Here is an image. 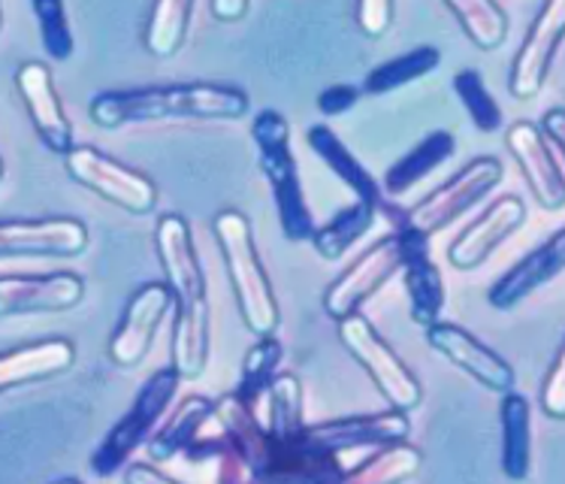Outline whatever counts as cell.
Wrapping results in <instances>:
<instances>
[{
	"mask_svg": "<svg viewBox=\"0 0 565 484\" xmlns=\"http://www.w3.org/2000/svg\"><path fill=\"white\" fill-rule=\"evenodd\" d=\"M154 249L163 278L175 297L173 367L182 379H200L212 355V312H209L206 273L182 215H163L154 228Z\"/></svg>",
	"mask_w": 565,
	"mask_h": 484,
	"instance_id": "6da1fadb",
	"label": "cell"
},
{
	"mask_svg": "<svg viewBox=\"0 0 565 484\" xmlns=\"http://www.w3.org/2000/svg\"><path fill=\"white\" fill-rule=\"evenodd\" d=\"M248 94L236 85L218 82H182V85H151L127 92L97 94L88 116L97 127L116 130L125 125L196 118V122H233L248 113Z\"/></svg>",
	"mask_w": 565,
	"mask_h": 484,
	"instance_id": "7a4b0ae2",
	"label": "cell"
},
{
	"mask_svg": "<svg viewBox=\"0 0 565 484\" xmlns=\"http://www.w3.org/2000/svg\"><path fill=\"white\" fill-rule=\"evenodd\" d=\"M212 233L218 240L221 257L227 266L233 297H236L245 327L254 336H276L281 312H278V301L273 294V282L266 276V266L254 245L248 219L236 209H224L212 221Z\"/></svg>",
	"mask_w": 565,
	"mask_h": 484,
	"instance_id": "3957f363",
	"label": "cell"
},
{
	"mask_svg": "<svg viewBox=\"0 0 565 484\" xmlns=\"http://www.w3.org/2000/svg\"><path fill=\"white\" fill-rule=\"evenodd\" d=\"M252 139L257 146V161L273 200H276L278 224L290 242H312L315 221L306 191H302L297 158L290 151L288 118L276 109H260L252 122Z\"/></svg>",
	"mask_w": 565,
	"mask_h": 484,
	"instance_id": "277c9868",
	"label": "cell"
},
{
	"mask_svg": "<svg viewBox=\"0 0 565 484\" xmlns=\"http://www.w3.org/2000/svg\"><path fill=\"white\" fill-rule=\"evenodd\" d=\"M179 381H182V372L170 364V367L158 369V372L142 385V391L137 393V400L130 403V409L121 415V421L106 433L104 442H100L97 451L92 454L94 475L109 478V475L121 470V463H125L134 451L142 449V445H149V439L154 436V430L161 424L163 412L173 403Z\"/></svg>",
	"mask_w": 565,
	"mask_h": 484,
	"instance_id": "5b68a950",
	"label": "cell"
},
{
	"mask_svg": "<svg viewBox=\"0 0 565 484\" xmlns=\"http://www.w3.org/2000/svg\"><path fill=\"white\" fill-rule=\"evenodd\" d=\"M335 324H339L342 346L354 355L360 367L370 372V379L375 381V388L391 403V409L415 412L424 400V388L415 372L405 367V360L387 346V339L372 327L370 318H363L358 312V315H348Z\"/></svg>",
	"mask_w": 565,
	"mask_h": 484,
	"instance_id": "8992f818",
	"label": "cell"
},
{
	"mask_svg": "<svg viewBox=\"0 0 565 484\" xmlns=\"http://www.w3.org/2000/svg\"><path fill=\"white\" fill-rule=\"evenodd\" d=\"M408 433H412L408 412L391 409V412H379V415H351L339 418V421H323V424H306L300 445L315 461H321L335 478H342L345 470L335 466L342 454L360 449H381V445L408 439Z\"/></svg>",
	"mask_w": 565,
	"mask_h": 484,
	"instance_id": "52a82bcc",
	"label": "cell"
},
{
	"mask_svg": "<svg viewBox=\"0 0 565 484\" xmlns=\"http://www.w3.org/2000/svg\"><path fill=\"white\" fill-rule=\"evenodd\" d=\"M64 170L76 185L88 188L106 203L125 209L130 215H151L158 207V188L149 176L109 158L92 146H76L64 155Z\"/></svg>",
	"mask_w": 565,
	"mask_h": 484,
	"instance_id": "ba28073f",
	"label": "cell"
},
{
	"mask_svg": "<svg viewBox=\"0 0 565 484\" xmlns=\"http://www.w3.org/2000/svg\"><path fill=\"white\" fill-rule=\"evenodd\" d=\"M502 179H505V167L499 158H475L450 182L424 197L417 207L405 209L403 219L396 224H408V228L433 236L454 224L460 215H466L472 207H478Z\"/></svg>",
	"mask_w": 565,
	"mask_h": 484,
	"instance_id": "9c48e42d",
	"label": "cell"
},
{
	"mask_svg": "<svg viewBox=\"0 0 565 484\" xmlns=\"http://www.w3.org/2000/svg\"><path fill=\"white\" fill-rule=\"evenodd\" d=\"M403 270V240L393 231L372 245L370 252H363L348 266L342 276L323 294V312L342 322L348 315H358L360 306L370 301L372 294H379L381 285H387L396 273Z\"/></svg>",
	"mask_w": 565,
	"mask_h": 484,
	"instance_id": "30bf717a",
	"label": "cell"
},
{
	"mask_svg": "<svg viewBox=\"0 0 565 484\" xmlns=\"http://www.w3.org/2000/svg\"><path fill=\"white\" fill-rule=\"evenodd\" d=\"M565 40V0H544L542 10L530 24V31L520 43L514 64H511V97L518 101H532L539 97L544 82L551 76L556 52Z\"/></svg>",
	"mask_w": 565,
	"mask_h": 484,
	"instance_id": "8fae6325",
	"label": "cell"
},
{
	"mask_svg": "<svg viewBox=\"0 0 565 484\" xmlns=\"http://www.w3.org/2000/svg\"><path fill=\"white\" fill-rule=\"evenodd\" d=\"M175 309V297L167 282H149L127 301V309L109 339V358L118 367H137L149 355L154 336Z\"/></svg>",
	"mask_w": 565,
	"mask_h": 484,
	"instance_id": "7c38bea8",
	"label": "cell"
},
{
	"mask_svg": "<svg viewBox=\"0 0 565 484\" xmlns=\"http://www.w3.org/2000/svg\"><path fill=\"white\" fill-rule=\"evenodd\" d=\"M508 151L514 155V161L523 170V179L530 185L532 197L539 200V207L556 209L565 207V173L556 161L554 143L547 139L542 125L535 122H514L505 134Z\"/></svg>",
	"mask_w": 565,
	"mask_h": 484,
	"instance_id": "4fadbf2b",
	"label": "cell"
},
{
	"mask_svg": "<svg viewBox=\"0 0 565 484\" xmlns=\"http://www.w3.org/2000/svg\"><path fill=\"white\" fill-rule=\"evenodd\" d=\"M12 80H15V92L22 97L40 143L55 155H67V151L76 149L73 146V125L64 113L58 88H55V80H52L46 64L43 61H24Z\"/></svg>",
	"mask_w": 565,
	"mask_h": 484,
	"instance_id": "5bb4252c",
	"label": "cell"
},
{
	"mask_svg": "<svg viewBox=\"0 0 565 484\" xmlns=\"http://www.w3.org/2000/svg\"><path fill=\"white\" fill-rule=\"evenodd\" d=\"M427 343L441 358H448L454 367H460L466 376H472L481 388L493 393L514 391V369L502 355L475 339L469 330L457 324L436 322L427 327Z\"/></svg>",
	"mask_w": 565,
	"mask_h": 484,
	"instance_id": "9a60e30c",
	"label": "cell"
},
{
	"mask_svg": "<svg viewBox=\"0 0 565 484\" xmlns=\"http://www.w3.org/2000/svg\"><path fill=\"white\" fill-rule=\"evenodd\" d=\"M88 249L79 219H7L0 224V254L10 257H76Z\"/></svg>",
	"mask_w": 565,
	"mask_h": 484,
	"instance_id": "2e32d148",
	"label": "cell"
},
{
	"mask_svg": "<svg viewBox=\"0 0 565 484\" xmlns=\"http://www.w3.org/2000/svg\"><path fill=\"white\" fill-rule=\"evenodd\" d=\"M396 233L403 240V273L412 322L429 327L439 322L441 309H445V278H441L439 264L429 254L427 233L415 231L408 224H396Z\"/></svg>",
	"mask_w": 565,
	"mask_h": 484,
	"instance_id": "e0dca14e",
	"label": "cell"
},
{
	"mask_svg": "<svg viewBox=\"0 0 565 484\" xmlns=\"http://www.w3.org/2000/svg\"><path fill=\"white\" fill-rule=\"evenodd\" d=\"M526 221V203L518 194H508L475 219L466 231L450 242L448 261L457 270H478L502 242H508Z\"/></svg>",
	"mask_w": 565,
	"mask_h": 484,
	"instance_id": "ac0fdd59",
	"label": "cell"
},
{
	"mask_svg": "<svg viewBox=\"0 0 565 484\" xmlns=\"http://www.w3.org/2000/svg\"><path fill=\"white\" fill-rule=\"evenodd\" d=\"M85 282L76 273H49V276H3L0 278V312L31 315V312H64L79 306Z\"/></svg>",
	"mask_w": 565,
	"mask_h": 484,
	"instance_id": "d6986e66",
	"label": "cell"
},
{
	"mask_svg": "<svg viewBox=\"0 0 565 484\" xmlns=\"http://www.w3.org/2000/svg\"><path fill=\"white\" fill-rule=\"evenodd\" d=\"M306 143H309V149L330 167V173H333L339 182H345L348 188H351V194H358V200H370L372 207L379 209V215L393 219V224L403 219V212L393 207L387 191L375 182V176L363 167V161H360L358 155L339 139V134H335L333 127L312 125L306 130Z\"/></svg>",
	"mask_w": 565,
	"mask_h": 484,
	"instance_id": "ffe728a7",
	"label": "cell"
},
{
	"mask_svg": "<svg viewBox=\"0 0 565 484\" xmlns=\"http://www.w3.org/2000/svg\"><path fill=\"white\" fill-rule=\"evenodd\" d=\"M565 270V228L563 231H556L554 236H547V240L530 252L526 257H520L518 264L508 270L505 276L499 278L497 285L490 288L487 294V301L493 309H514L520 303L526 301L530 294L547 285V282H554L559 273Z\"/></svg>",
	"mask_w": 565,
	"mask_h": 484,
	"instance_id": "44dd1931",
	"label": "cell"
},
{
	"mask_svg": "<svg viewBox=\"0 0 565 484\" xmlns=\"http://www.w3.org/2000/svg\"><path fill=\"white\" fill-rule=\"evenodd\" d=\"M254 415L276 445H297L306 430L302 421V385L297 376H276L269 388L248 397Z\"/></svg>",
	"mask_w": 565,
	"mask_h": 484,
	"instance_id": "7402d4cb",
	"label": "cell"
},
{
	"mask_svg": "<svg viewBox=\"0 0 565 484\" xmlns=\"http://www.w3.org/2000/svg\"><path fill=\"white\" fill-rule=\"evenodd\" d=\"M73 360H76V348L67 339H43V343L12 348L0 358V391L61 376L73 367Z\"/></svg>",
	"mask_w": 565,
	"mask_h": 484,
	"instance_id": "603a6c76",
	"label": "cell"
},
{
	"mask_svg": "<svg viewBox=\"0 0 565 484\" xmlns=\"http://www.w3.org/2000/svg\"><path fill=\"white\" fill-rule=\"evenodd\" d=\"M215 415V403L206 400V397H188L182 403L175 406L173 415L167 418L158 430H154V436L149 439V457L158 466H167L170 461H179L182 454H185L191 445H194L200 433H203V427L212 421Z\"/></svg>",
	"mask_w": 565,
	"mask_h": 484,
	"instance_id": "cb8c5ba5",
	"label": "cell"
},
{
	"mask_svg": "<svg viewBox=\"0 0 565 484\" xmlns=\"http://www.w3.org/2000/svg\"><path fill=\"white\" fill-rule=\"evenodd\" d=\"M454 151H457V139H454L450 130H433V134H427L417 146H412V151H405L403 158L384 173V191H387V197H403L405 191H412L417 182H424L433 170H439L441 164L454 158Z\"/></svg>",
	"mask_w": 565,
	"mask_h": 484,
	"instance_id": "d4e9b609",
	"label": "cell"
},
{
	"mask_svg": "<svg viewBox=\"0 0 565 484\" xmlns=\"http://www.w3.org/2000/svg\"><path fill=\"white\" fill-rule=\"evenodd\" d=\"M502 473L511 482H523L532 466V409L526 397L502 393Z\"/></svg>",
	"mask_w": 565,
	"mask_h": 484,
	"instance_id": "484cf974",
	"label": "cell"
},
{
	"mask_svg": "<svg viewBox=\"0 0 565 484\" xmlns=\"http://www.w3.org/2000/svg\"><path fill=\"white\" fill-rule=\"evenodd\" d=\"M375 219H379V209L372 207L370 200H354L351 207L339 209L333 219L315 231V252L321 254L323 261H339L354 242L372 231Z\"/></svg>",
	"mask_w": 565,
	"mask_h": 484,
	"instance_id": "4316f807",
	"label": "cell"
},
{
	"mask_svg": "<svg viewBox=\"0 0 565 484\" xmlns=\"http://www.w3.org/2000/svg\"><path fill=\"white\" fill-rule=\"evenodd\" d=\"M441 64V52L436 46H415L396 55V59L384 61L379 67L370 70V76L363 80V94L381 97L391 94L396 88H405L412 82L427 80L433 70Z\"/></svg>",
	"mask_w": 565,
	"mask_h": 484,
	"instance_id": "83f0119b",
	"label": "cell"
},
{
	"mask_svg": "<svg viewBox=\"0 0 565 484\" xmlns=\"http://www.w3.org/2000/svg\"><path fill=\"white\" fill-rule=\"evenodd\" d=\"M194 0H154L146 24V49L154 59H173L185 46Z\"/></svg>",
	"mask_w": 565,
	"mask_h": 484,
	"instance_id": "f1b7e54d",
	"label": "cell"
},
{
	"mask_svg": "<svg viewBox=\"0 0 565 484\" xmlns=\"http://www.w3.org/2000/svg\"><path fill=\"white\" fill-rule=\"evenodd\" d=\"M420 451L415 445H408L405 439L399 442H391V445H381L375 449L370 461L358 463L354 470H345L342 482H354V484H393V482H405L412 478L420 470Z\"/></svg>",
	"mask_w": 565,
	"mask_h": 484,
	"instance_id": "f546056e",
	"label": "cell"
},
{
	"mask_svg": "<svg viewBox=\"0 0 565 484\" xmlns=\"http://www.w3.org/2000/svg\"><path fill=\"white\" fill-rule=\"evenodd\" d=\"M445 7L478 49L493 52L505 43L508 15L497 0H445Z\"/></svg>",
	"mask_w": 565,
	"mask_h": 484,
	"instance_id": "4dcf8cb0",
	"label": "cell"
},
{
	"mask_svg": "<svg viewBox=\"0 0 565 484\" xmlns=\"http://www.w3.org/2000/svg\"><path fill=\"white\" fill-rule=\"evenodd\" d=\"M454 92L460 97V104L466 106V113L472 118V125L484 134H497L505 125V116H502V106L497 104V97L490 94V88L481 80L478 70H460L454 76Z\"/></svg>",
	"mask_w": 565,
	"mask_h": 484,
	"instance_id": "1f68e13d",
	"label": "cell"
},
{
	"mask_svg": "<svg viewBox=\"0 0 565 484\" xmlns=\"http://www.w3.org/2000/svg\"><path fill=\"white\" fill-rule=\"evenodd\" d=\"M281 355H285V348L276 336H257V343L248 348L243 360V372H239V393L245 400L269 388V381L278 376Z\"/></svg>",
	"mask_w": 565,
	"mask_h": 484,
	"instance_id": "d6a6232c",
	"label": "cell"
},
{
	"mask_svg": "<svg viewBox=\"0 0 565 484\" xmlns=\"http://www.w3.org/2000/svg\"><path fill=\"white\" fill-rule=\"evenodd\" d=\"M31 7H34L40 36H43V46H46L49 55L55 61H67L76 49V36L70 28L64 0H31Z\"/></svg>",
	"mask_w": 565,
	"mask_h": 484,
	"instance_id": "836d02e7",
	"label": "cell"
},
{
	"mask_svg": "<svg viewBox=\"0 0 565 484\" xmlns=\"http://www.w3.org/2000/svg\"><path fill=\"white\" fill-rule=\"evenodd\" d=\"M393 15H396V0H358V12H354L360 34L370 40H379L391 31Z\"/></svg>",
	"mask_w": 565,
	"mask_h": 484,
	"instance_id": "e575fe53",
	"label": "cell"
},
{
	"mask_svg": "<svg viewBox=\"0 0 565 484\" xmlns=\"http://www.w3.org/2000/svg\"><path fill=\"white\" fill-rule=\"evenodd\" d=\"M542 412L547 418L565 421V346L559 348L554 367L542 385Z\"/></svg>",
	"mask_w": 565,
	"mask_h": 484,
	"instance_id": "d590c367",
	"label": "cell"
},
{
	"mask_svg": "<svg viewBox=\"0 0 565 484\" xmlns=\"http://www.w3.org/2000/svg\"><path fill=\"white\" fill-rule=\"evenodd\" d=\"M360 94H363V88H354V85H330V88H323L321 97H318V109H321V116L327 118L345 116L348 109L358 106Z\"/></svg>",
	"mask_w": 565,
	"mask_h": 484,
	"instance_id": "8d00e7d4",
	"label": "cell"
},
{
	"mask_svg": "<svg viewBox=\"0 0 565 484\" xmlns=\"http://www.w3.org/2000/svg\"><path fill=\"white\" fill-rule=\"evenodd\" d=\"M542 127L547 139L554 143V149L563 155L565 161V109L563 106H556V109H547L542 118Z\"/></svg>",
	"mask_w": 565,
	"mask_h": 484,
	"instance_id": "74e56055",
	"label": "cell"
},
{
	"mask_svg": "<svg viewBox=\"0 0 565 484\" xmlns=\"http://www.w3.org/2000/svg\"><path fill=\"white\" fill-rule=\"evenodd\" d=\"M127 482L130 484H139V482H151V484H167L173 482V475L163 473V470H158V463H137V466H130L125 475Z\"/></svg>",
	"mask_w": 565,
	"mask_h": 484,
	"instance_id": "f35d334b",
	"label": "cell"
},
{
	"mask_svg": "<svg viewBox=\"0 0 565 484\" xmlns=\"http://www.w3.org/2000/svg\"><path fill=\"white\" fill-rule=\"evenodd\" d=\"M252 7V0H212V15L218 19V22H239L245 12Z\"/></svg>",
	"mask_w": 565,
	"mask_h": 484,
	"instance_id": "ab89813d",
	"label": "cell"
}]
</instances>
